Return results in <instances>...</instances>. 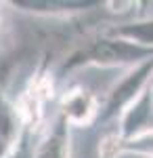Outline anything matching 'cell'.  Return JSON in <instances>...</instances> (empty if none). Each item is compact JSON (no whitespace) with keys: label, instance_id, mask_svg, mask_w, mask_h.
Returning a JSON list of instances; mask_svg holds the SVG:
<instances>
[{"label":"cell","instance_id":"obj_1","mask_svg":"<svg viewBox=\"0 0 153 158\" xmlns=\"http://www.w3.org/2000/svg\"><path fill=\"white\" fill-rule=\"evenodd\" d=\"M153 59V49L101 32L88 38L65 57L61 74L80 68H134Z\"/></svg>","mask_w":153,"mask_h":158},{"label":"cell","instance_id":"obj_2","mask_svg":"<svg viewBox=\"0 0 153 158\" xmlns=\"http://www.w3.org/2000/svg\"><path fill=\"white\" fill-rule=\"evenodd\" d=\"M151 82H153V59L130 68L128 72L107 91V97L103 101V112H101V124L116 122L151 86Z\"/></svg>","mask_w":153,"mask_h":158},{"label":"cell","instance_id":"obj_3","mask_svg":"<svg viewBox=\"0 0 153 158\" xmlns=\"http://www.w3.org/2000/svg\"><path fill=\"white\" fill-rule=\"evenodd\" d=\"M103 101L86 86H71L59 97L57 114L69 129H88L101 122Z\"/></svg>","mask_w":153,"mask_h":158},{"label":"cell","instance_id":"obj_4","mask_svg":"<svg viewBox=\"0 0 153 158\" xmlns=\"http://www.w3.org/2000/svg\"><path fill=\"white\" fill-rule=\"evenodd\" d=\"M103 2H84V0H13L11 6L19 13L44 17V19H73L78 15L94 11Z\"/></svg>","mask_w":153,"mask_h":158},{"label":"cell","instance_id":"obj_5","mask_svg":"<svg viewBox=\"0 0 153 158\" xmlns=\"http://www.w3.org/2000/svg\"><path fill=\"white\" fill-rule=\"evenodd\" d=\"M113 129L118 131L122 141H128V139H134L147 131H153V86H149L120 116Z\"/></svg>","mask_w":153,"mask_h":158},{"label":"cell","instance_id":"obj_6","mask_svg":"<svg viewBox=\"0 0 153 158\" xmlns=\"http://www.w3.org/2000/svg\"><path fill=\"white\" fill-rule=\"evenodd\" d=\"M124 154L153 158V131H147L128 141H122L116 129H107L99 139V158H120Z\"/></svg>","mask_w":153,"mask_h":158},{"label":"cell","instance_id":"obj_7","mask_svg":"<svg viewBox=\"0 0 153 158\" xmlns=\"http://www.w3.org/2000/svg\"><path fill=\"white\" fill-rule=\"evenodd\" d=\"M105 32L109 36H118L153 49V17H136V19H130V21L113 23Z\"/></svg>","mask_w":153,"mask_h":158},{"label":"cell","instance_id":"obj_8","mask_svg":"<svg viewBox=\"0 0 153 158\" xmlns=\"http://www.w3.org/2000/svg\"><path fill=\"white\" fill-rule=\"evenodd\" d=\"M4 36V17H2V11H0V40Z\"/></svg>","mask_w":153,"mask_h":158},{"label":"cell","instance_id":"obj_9","mask_svg":"<svg viewBox=\"0 0 153 158\" xmlns=\"http://www.w3.org/2000/svg\"><path fill=\"white\" fill-rule=\"evenodd\" d=\"M151 86H153V85H151Z\"/></svg>","mask_w":153,"mask_h":158}]
</instances>
